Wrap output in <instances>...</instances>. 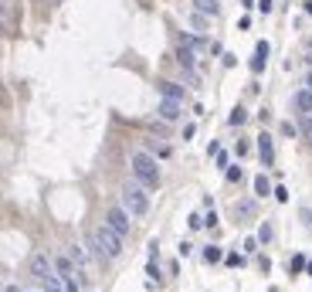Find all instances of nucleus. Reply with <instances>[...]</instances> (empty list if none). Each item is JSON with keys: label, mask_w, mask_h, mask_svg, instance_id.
<instances>
[{"label": "nucleus", "mask_w": 312, "mask_h": 292, "mask_svg": "<svg viewBox=\"0 0 312 292\" xmlns=\"http://www.w3.org/2000/svg\"><path fill=\"white\" fill-rule=\"evenodd\" d=\"M92 248H95V255H98V258L112 262V258H119V255H122V234H119V231H112L109 224H102V228L92 234Z\"/></svg>", "instance_id": "1"}, {"label": "nucleus", "mask_w": 312, "mask_h": 292, "mask_svg": "<svg viewBox=\"0 0 312 292\" xmlns=\"http://www.w3.org/2000/svg\"><path fill=\"white\" fill-rule=\"evenodd\" d=\"M129 163H133V173H136V184H143V187H156V184H159V167H156V160L150 156V153L136 149Z\"/></svg>", "instance_id": "2"}, {"label": "nucleus", "mask_w": 312, "mask_h": 292, "mask_svg": "<svg viewBox=\"0 0 312 292\" xmlns=\"http://www.w3.org/2000/svg\"><path fill=\"white\" fill-rule=\"evenodd\" d=\"M119 197H122V208H126L133 218H143V214L150 211V197H146V187H143V184H126V187L119 190Z\"/></svg>", "instance_id": "3"}, {"label": "nucleus", "mask_w": 312, "mask_h": 292, "mask_svg": "<svg viewBox=\"0 0 312 292\" xmlns=\"http://www.w3.org/2000/svg\"><path fill=\"white\" fill-rule=\"evenodd\" d=\"M105 224H109L112 231H119V234H129V211H126V208H109Z\"/></svg>", "instance_id": "4"}, {"label": "nucleus", "mask_w": 312, "mask_h": 292, "mask_svg": "<svg viewBox=\"0 0 312 292\" xmlns=\"http://www.w3.org/2000/svg\"><path fill=\"white\" fill-rule=\"evenodd\" d=\"M258 153H261V163H265V167L275 163V146H272V136H268V133L258 136Z\"/></svg>", "instance_id": "5"}, {"label": "nucleus", "mask_w": 312, "mask_h": 292, "mask_svg": "<svg viewBox=\"0 0 312 292\" xmlns=\"http://www.w3.org/2000/svg\"><path fill=\"white\" fill-rule=\"evenodd\" d=\"M292 105H295L299 116H309V112H312V92H309V88H299L295 99H292Z\"/></svg>", "instance_id": "6"}, {"label": "nucleus", "mask_w": 312, "mask_h": 292, "mask_svg": "<svg viewBox=\"0 0 312 292\" xmlns=\"http://www.w3.org/2000/svg\"><path fill=\"white\" fill-rule=\"evenodd\" d=\"M159 95L163 99H173V102H183V85H176V82H159Z\"/></svg>", "instance_id": "7"}, {"label": "nucleus", "mask_w": 312, "mask_h": 292, "mask_svg": "<svg viewBox=\"0 0 312 292\" xmlns=\"http://www.w3.org/2000/svg\"><path fill=\"white\" fill-rule=\"evenodd\" d=\"M159 119H166V123H176V119H180V102H173V99H163V102H159Z\"/></svg>", "instance_id": "8"}, {"label": "nucleus", "mask_w": 312, "mask_h": 292, "mask_svg": "<svg viewBox=\"0 0 312 292\" xmlns=\"http://www.w3.org/2000/svg\"><path fill=\"white\" fill-rule=\"evenodd\" d=\"M31 272H34V279H44V275H51L55 269H51V262H48L44 255H31Z\"/></svg>", "instance_id": "9"}, {"label": "nucleus", "mask_w": 312, "mask_h": 292, "mask_svg": "<svg viewBox=\"0 0 312 292\" xmlns=\"http://www.w3.org/2000/svg\"><path fill=\"white\" fill-rule=\"evenodd\" d=\"M190 3H194V10L204 14V17H217V14H221V0H190Z\"/></svg>", "instance_id": "10"}, {"label": "nucleus", "mask_w": 312, "mask_h": 292, "mask_svg": "<svg viewBox=\"0 0 312 292\" xmlns=\"http://www.w3.org/2000/svg\"><path fill=\"white\" fill-rule=\"evenodd\" d=\"M176 62H180V65H183V68L190 72V68H194V62H197L194 48H190V44H180V48H176Z\"/></svg>", "instance_id": "11"}, {"label": "nucleus", "mask_w": 312, "mask_h": 292, "mask_svg": "<svg viewBox=\"0 0 312 292\" xmlns=\"http://www.w3.org/2000/svg\"><path fill=\"white\" fill-rule=\"evenodd\" d=\"M38 282L44 286V292H65V282H61L58 272H51V275H44V279H38Z\"/></svg>", "instance_id": "12"}, {"label": "nucleus", "mask_w": 312, "mask_h": 292, "mask_svg": "<svg viewBox=\"0 0 312 292\" xmlns=\"http://www.w3.org/2000/svg\"><path fill=\"white\" fill-rule=\"evenodd\" d=\"M68 258L75 262L78 269H85V262H88V255H85V248H81V245H68Z\"/></svg>", "instance_id": "13"}, {"label": "nucleus", "mask_w": 312, "mask_h": 292, "mask_svg": "<svg viewBox=\"0 0 312 292\" xmlns=\"http://www.w3.org/2000/svg\"><path fill=\"white\" fill-rule=\"evenodd\" d=\"M254 194H258V197H268V194H272L268 177H254Z\"/></svg>", "instance_id": "14"}, {"label": "nucleus", "mask_w": 312, "mask_h": 292, "mask_svg": "<svg viewBox=\"0 0 312 292\" xmlns=\"http://www.w3.org/2000/svg\"><path fill=\"white\" fill-rule=\"evenodd\" d=\"M204 262H211V265L221 262V248H217V245H207V248H204Z\"/></svg>", "instance_id": "15"}, {"label": "nucleus", "mask_w": 312, "mask_h": 292, "mask_svg": "<svg viewBox=\"0 0 312 292\" xmlns=\"http://www.w3.org/2000/svg\"><path fill=\"white\" fill-rule=\"evenodd\" d=\"M244 119H248V112H244V105H237V109H234L231 116H228V123H231V126H241Z\"/></svg>", "instance_id": "16"}, {"label": "nucleus", "mask_w": 312, "mask_h": 292, "mask_svg": "<svg viewBox=\"0 0 312 292\" xmlns=\"http://www.w3.org/2000/svg\"><path fill=\"white\" fill-rule=\"evenodd\" d=\"M237 214H241V218L254 214V201H241V204H237Z\"/></svg>", "instance_id": "17"}, {"label": "nucleus", "mask_w": 312, "mask_h": 292, "mask_svg": "<svg viewBox=\"0 0 312 292\" xmlns=\"http://www.w3.org/2000/svg\"><path fill=\"white\" fill-rule=\"evenodd\" d=\"M272 234H275V231H272V224H261V231H258V241H261V245H268V241H272Z\"/></svg>", "instance_id": "18"}, {"label": "nucleus", "mask_w": 312, "mask_h": 292, "mask_svg": "<svg viewBox=\"0 0 312 292\" xmlns=\"http://www.w3.org/2000/svg\"><path fill=\"white\" fill-rule=\"evenodd\" d=\"M299 218H302V224L309 228V234H312V208H302V211H299Z\"/></svg>", "instance_id": "19"}, {"label": "nucleus", "mask_w": 312, "mask_h": 292, "mask_svg": "<svg viewBox=\"0 0 312 292\" xmlns=\"http://www.w3.org/2000/svg\"><path fill=\"white\" fill-rule=\"evenodd\" d=\"M217 167H221V170H228V167H231V156H228L224 149H217Z\"/></svg>", "instance_id": "20"}, {"label": "nucleus", "mask_w": 312, "mask_h": 292, "mask_svg": "<svg viewBox=\"0 0 312 292\" xmlns=\"http://www.w3.org/2000/svg\"><path fill=\"white\" fill-rule=\"evenodd\" d=\"M292 272H295V275H299V272H306V258H302V255H295V258H292Z\"/></svg>", "instance_id": "21"}, {"label": "nucleus", "mask_w": 312, "mask_h": 292, "mask_svg": "<svg viewBox=\"0 0 312 292\" xmlns=\"http://www.w3.org/2000/svg\"><path fill=\"white\" fill-rule=\"evenodd\" d=\"M146 275H150L153 282H159V279H163V275H159V269H156V258L150 262V265H146Z\"/></svg>", "instance_id": "22"}, {"label": "nucleus", "mask_w": 312, "mask_h": 292, "mask_svg": "<svg viewBox=\"0 0 312 292\" xmlns=\"http://www.w3.org/2000/svg\"><path fill=\"white\" fill-rule=\"evenodd\" d=\"M251 72H254V75L265 72V58H258V55H254V58H251Z\"/></svg>", "instance_id": "23"}, {"label": "nucleus", "mask_w": 312, "mask_h": 292, "mask_svg": "<svg viewBox=\"0 0 312 292\" xmlns=\"http://www.w3.org/2000/svg\"><path fill=\"white\" fill-rule=\"evenodd\" d=\"M224 173H228V180H231V184H237V180H241V167H228Z\"/></svg>", "instance_id": "24"}, {"label": "nucleus", "mask_w": 312, "mask_h": 292, "mask_svg": "<svg viewBox=\"0 0 312 292\" xmlns=\"http://www.w3.org/2000/svg\"><path fill=\"white\" fill-rule=\"evenodd\" d=\"M187 224H190V231H197V228L204 224V218H200V214H190V218H187Z\"/></svg>", "instance_id": "25"}, {"label": "nucleus", "mask_w": 312, "mask_h": 292, "mask_svg": "<svg viewBox=\"0 0 312 292\" xmlns=\"http://www.w3.org/2000/svg\"><path fill=\"white\" fill-rule=\"evenodd\" d=\"M190 24H194V27H197V31H204V24H207V21H204V17H200V14H197V10H194V17H190Z\"/></svg>", "instance_id": "26"}, {"label": "nucleus", "mask_w": 312, "mask_h": 292, "mask_svg": "<svg viewBox=\"0 0 312 292\" xmlns=\"http://www.w3.org/2000/svg\"><path fill=\"white\" fill-rule=\"evenodd\" d=\"M254 55H258V58H268V41H258V48H254Z\"/></svg>", "instance_id": "27"}, {"label": "nucleus", "mask_w": 312, "mask_h": 292, "mask_svg": "<svg viewBox=\"0 0 312 292\" xmlns=\"http://www.w3.org/2000/svg\"><path fill=\"white\" fill-rule=\"evenodd\" d=\"M275 201L285 204V201H289V190H285V187H275Z\"/></svg>", "instance_id": "28"}, {"label": "nucleus", "mask_w": 312, "mask_h": 292, "mask_svg": "<svg viewBox=\"0 0 312 292\" xmlns=\"http://www.w3.org/2000/svg\"><path fill=\"white\" fill-rule=\"evenodd\" d=\"M282 136H295V126L292 123H282Z\"/></svg>", "instance_id": "29"}, {"label": "nucleus", "mask_w": 312, "mask_h": 292, "mask_svg": "<svg viewBox=\"0 0 312 292\" xmlns=\"http://www.w3.org/2000/svg\"><path fill=\"white\" fill-rule=\"evenodd\" d=\"M258 10L261 14H272V0H258Z\"/></svg>", "instance_id": "30"}, {"label": "nucleus", "mask_w": 312, "mask_h": 292, "mask_svg": "<svg viewBox=\"0 0 312 292\" xmlns=\"http://www.w3.org/2000/svg\"><path fill=\"white\" fill-rule=\"evenodd\" d=\"M234 65H237V58H234L231 51H228V55H224V68H234Z\"/></svg>", "instance_id": "31"}, {"label": "nucleus", "mask_w": 312, "mask_h": 292, "mask_svg": "<svg viewBox=\"0 0 312 292\" xmlns=\"http://www.w3.org/2000/svg\"><path fill=\"white\" fill-rule=\"evenodd\" d=\"M204 228H217V214H207L204 218Z\"/></svg>", "instance_id": "32"}, {"label": "nucleus", "mask_w": 312, "mask_h": 292, "mask_svg": "<svg viewBox=\"0 0 312 292\" xmlns=\"http://www.w3.org/2000/svg\"><path fill=\"white\" fill-rule=\"evenodd\" d=\"M228 265H231V269H237V265H241V255H237V251H234V255H228Z\"/></svg>", "instance_id": "33"}, {"label": "nucleus", "mask_w": 312, "mask_h": 292, "mask_svg": "<svg viewBox=\"0 0 312 292\" xmlns=\"http://www.w3.org/2000/svg\"><path fill=\"white\" fill-rule=\"evenodd\" d=\"M302 129H306V133H312V112H309V116H302Z\"/></svg>", "instance_id": "34"}, {"label": "nucleus", "mask_w": 312, "mask_h": 292, "mask_svg": "<svg viewBox=\"0 0 312 292\" xmlns=\"http://www.w3.org/2000/svg\"><path fill=\"white\" fill-rule=\"evenodd\" d=\"M302 10H306V14H312V0H302Z\"/></svg>", "instance_id": "35"}, {"label": "nucleus", "mask_w": 312, "mask_h": 292, "mask_svg": "<svg viewBox=\"0 0 312 292\" xmlns=\"http://www.w3.org/2000/svg\"><path fill=\"white\" fill-rule=\"evenodd\" d=\"M306 88H309V92H312V72H309V78H306Z\"/></svg>", "instance_id": "36"}, {"label": "nucleus", "mask_w": 312, "mask_h": 292, "mask_svg": "<svg viewBox=\"0 0 312 292\" xmlns=\"http://www.w3.org/2000/svg\"><path fill=\"white\" fill-rule=\"evenodd\" d=\"M241 3H244V7H254V0H241Z\"/></svg>", "instance_id": "37"}, {"label": "nucleus", "mask_w": 312, "mask_h": 292, "mask_svg": "<svg viewBox=\"0 0 312 292\" xmlns=\"http://www.w3.org/2000/svg\"><path fill=\"white\" fill-rule=\"evenodd\" d=\"M306 272H309V275H312V262H306Z\"/></svg>", "instance_id": "38"}, {"label": "nucleus", "mask_w": 312, "mask_h": 292, "mask_svg": "<svg viewBox=\"0 0 312 292\" xmlns=\"http://www.w3.org/2000/svg\"><path fill=\"white\" fill-rule=\"evenodd\" d=\"M0 17H3V7H0Z\"/></svg>", "instance_id": "39"}, {"label": "nucleus", "mask_w": 312, "mask_h": 292, "mask_svg": "<svg viewBox=\"0 0 312 292\" xmlns=\"http://www.w3.org/2000/svg\"><path fill=\"white\" fill-rule=\"evenodd\" d=\"M309 55H312V44H309Z\"/></svg>", "instance_id": "40"}, {"label": "nucleus", "mask_w": 312, "mask_h": 292, "mask_svg": "<svg viewBox=\"0 0 312 292\" xmlns=\"http://www.w3.org/2000/svg\"><path fill=\"white\" fill-rule=\"evenodd\" d=\"M0 31H3V24H0Z\"/></svg>", "instance_id": "41"}]
</instances>
